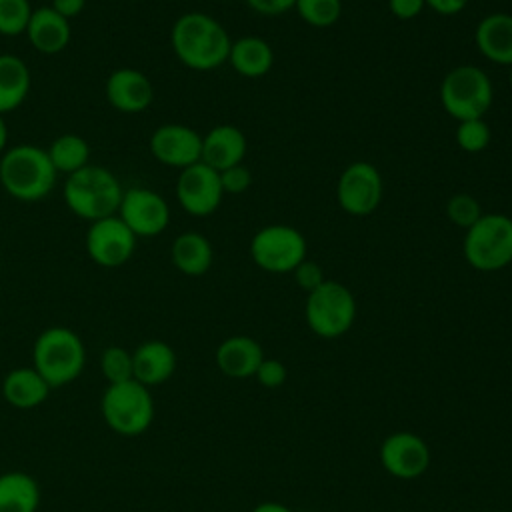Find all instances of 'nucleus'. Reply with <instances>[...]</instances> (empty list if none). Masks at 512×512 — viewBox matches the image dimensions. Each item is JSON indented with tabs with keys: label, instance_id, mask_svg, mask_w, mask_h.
Masks as SVG:
<instances>
[{
	"label": "nucleus",
	"instance_id": "nucleus-3",
	"mask_svg": "<svg viewBox=\"0 0 512 512\" xmlns=\"http://www.w3.org/2000/svg\"><path fill=\"white\" fill-rule=\"evenodd\" d=\"M124 188L116 174L100 164H88L64 180V204L68 210L90 222L118 212Z\"/></svg>",
	"mask_w": 512,
	"mask_h": 512
},
{
	"label": "nucleus",
	"instance_id": "nucleus-17",
	"mask_svg": "<svg viewBox=\"0 0 512 512\" xmlns=\"http://www.w3.org/2000/svg\"><path fill=\"white\" fill-rule=\"evenodd\" d=\"M248 152L246 134L232 124H218L202 134V158L216 172L242 164Z\"/></svg>",
	"mask_w": 512,
	"mask_h": 512
},
{
	"label": "nucleus",
	"instance_id": "nucleus-15",
	"mask_svg": "<svg viewBox=\"0 0 512 512\" xmlns=\"http://www.w3.org/2000/svg\"><path fill=\"white\" fill-rule=\"evenodd\" d=\"M150 154L164 166L188 168L202 158V134L178 122L158 126L148 140Z\"/></svg>",
	"mask_w": 512,
	"mask_h": 512
},
{
	"label": "nucleus",
	"instance_id": "nucleus-42",
	"mask_svg": "<svg viewBox=\"0 0 512 512\" xmlns=\"http://www.w3.org/2000/svg\"><path fill=\"white\" fill-rule=\"evenodd\" d=\"M508 84L512 88V66H508Z\"/></svg>",
	"mask_w": 512,
	"mask_h": 512
},
{
	"label": "nucleus",
	"instance_id": "nucleus-41",
	"mask_svg": "<svg viewBox=\"0 0 512 512\" xmlns=\"http://www.w3.org/2000/svg\"><path fill=\"white\" fill-rule=\"evenodd\" d=\"M6 148H8V126L4 122V116L0 114V156L4 154Z\"/></svg>",
	"mask_w": 512,
	"mask_h": 512
},
{
	"label": "nucleus",
	"instance_id": "nucleus-2",
	"mask_svg": "<svg viewBox=\"0 0 512 512\" xmlns=\"http://www.w3.org/2000/svg\"><path fill=\"white\" fill-rule=\"evenodd\" d=\"M54 170L46 148L36 144H16L0 156V186L20 202H38L56 186Z\"/></svg>",
	"mask_w": 512,
	"mask_h": 512
},
{
	"label": "nucleus",
	"instance_id": "nucleus-37",
	"mask_svg": "<svg viewBox=\"0 0 512 512\" xmlns=\"http://www.w3.org/2000/svg\"><path fill=\"white\" fill-rule=\"evenodd\" d=\"M424 8V0H388V10L398 20H414Z\"/></svg>",
	"mask_w": 512,
	"mask_h": 512
},
{
	"label": "nucleus",
	"instance_id": "nucleus-36",
	"mask_svg": "<svg viewBox=\"0 0 512 512\" xmlns=\"http://www.w3.org/2000/svg\"><path fill=\"white\" fill-rule=\"evenodd\" d=\"M246 6L262 16H280L294 10L296 0H244Z\"/></svg>",
	"mask_w": 512,
	"mask_h": 512
},
{
	"label": "nucleus",
	"instance_id": "nucleus-5",
	"mask_svg": "<svg viewBox=\"0 0 512 512\" xmlns=\"http://www.w3.org/2000/svg\"><path fill=\"white\" fill-rule=\"evenodd\" d=\"M462 254L478 272H498L512 264V216L482 214L462 238Z\"/></svg>",
	"mask_w": 512,
	"mask_h": 512
},
{
	"label": "nucleus",
	"instance_id": "nucleus-25",
	"mask_svg": "<svg viewBox=\"0 0 512 512\" xmlns=\"http://www.w3.org/2000/svg\"><path fill=\"white\" fill-rule=\"evenodd\" d=\"M32 88L28 64L10 52L0 54V114H8L24 104Z\"/></svg>",
	"mask_w": 512,
	"mask_h": 512
},
{
	"label": "nucleus",
	"instance_id": "nucleus-28",
	"mask_svg": "<svg viewBox=\"0 0 512 512\" xmlns=\"http://www.w3.org/2000/svg\"><path fill=\"white\" fill-rule=\"evenodd\" d=\"M294 10L312 28H330L342 16V0H296Z\"/></svg>",
	"mask_w": 512,
	"mask_h": 512
},
{
	"label": "nucleus",
	"instance_id": "nucleus-19",
	"mask_svg": "<svg viewBox=\"0 0 512 512\" xmlns=\"http://www.w3.org/2000/svg\"><path fill=\"white\" fill-rule=\"evenodd\" d=\"M24 34L36 52L54 56L70 44L72 28L70 20L60 16L50 6H38L32 10Z\"/></svg>",
	"mask_w": 512,
	"mask_h": 512
},
{
	"label": "nucleus",
	"instance_id": "nucleus-11",
	"mask_svg": "<svg viewBox=\"0 0 512 512\" xmlns=\"http://www.w3.org/2000/svg\"><path fill=\"white\" fill-rule=\"evenodd\" d=\"M116 216L136 238L160 236L170 224V206L162 194L144 186L124 188Z\"/></svg>",
	"mask_w": 512,
	"mask_h": 512
},
{
	"label": "nucleus",
	"instance_id": "nucleus-7",
	"mask_svg": "<svg viewBox=\"0 0 512 512\" xmlns=\"http://www.w3.org/2000/svg\"><path fill=\"white\" fill-rule=\"evenodd\" d=\"M100 412L106 426L120 436H140L154 420L150 388L136 380L108 384L100 398Z\"/></svg>",
	"mask_w": 512,
	"mask_h": 512
},
{
	"label": "nucleus",
	"instance_id": "nucleus-21",
	"mask_svg": "<svg viewBox=\"0 0 512 512\" xmlns=\"http://www.w3.org/2000/svg\"><path fill=\"white\" fill-rule=\"evenodd\" d=\"M214 358L222 374L230 378H250L264 360V350L252 336L236 334L218 344Z\"/></svg>",
	"mask_w": 512,
	"mask_h": 512
},
{
	"label": "nucleus",
	"instance_id": "nucleus-30",
	"mask_svg": "<svg viewBox=\"0 0 512 512\" xmlns=\"http://www.w3.org/2000/svg\"><path fill=\"white\" fill-rule=\"evenodd\" d=\"M454 138H456V144H458L460 150H464L468 154H478V152L488 148L490 138H492V130H490V126L484 118L462 120V122L456 124Z\"/></svg>",
	"mask_w": 512,
	"mask_h": 512
},
{
	"label": "nucleus",
	"instance_id": "nucleus-1",
	"mask_svg": "<svg viewBox=\"0 0 512 512\" xmlns=\"http://www.w3.org/2000/svg\"><path fill=\"white\" fill-rule=\"evenodd\" d=\"M232 38L226 28L206 12H184L170 28L174 56L190 70L208 72L228 62Z\"/></svg>",
	"mask_w": 512,
	"mask_h": 512
},
{
	"label": "nucleus",
	"instance_id": "nucleus-10",
	"mask_svg": "<svg viewBox=\"0 0 512 512\" xmlns=\"http://www.w3.org/2000/svg\"><path fill=\"white\" fill-rule=\"evenodd\" d=\"M382 194V174L372 162H350L338 176L336 202L350 216H370L380 206Z\"/></svg>",
	"mask_w": 512,
	"mask_h": 512
},
{
	"label": "nucleus",
	"instance_id": "nucleus-6",
	"mask_svg": "<svg viewBox=\"0 0 512 512\" xmlns=\"http://www.w3.org/2000/svg\"><path fill=\"white\" fill-rule=\"evenodd\" d=\"M440 104L444 112L462 122L484 118L494 100L490 76L474 64H460L448 70L440 82Z\"/></svg>",
	"mask_w": 512,
	"mask_h": 512
},
{
	"label": "nucleus",
	"instance_id": "nucleus-29",
	"mask_svg": "<svg viewBox=\"0 0 512 512\" xmlns=\"http://www.w3.org/2000/svg\"><path fill=\"white\" fill-rule=\"evenodd\" d=\"M100 370L108 384H120L126 380H134L132 370V352L124 346H108L100 354Z\"/></svg>",
	"mask_w": 512,
	"mask_h": 512
},
{
	"label": "nucleus",
	"instance_id": "nucleus-27",
	"mask_svg": "<svg viewBox=\"0 0 512 512\" xmlns=\"http://www.w3.org/2000/svg\"><path fill=\"white\" fill-rule=\"evenodd\" d=\"M46 152L58 176H70L90 164V146L80 134L66 132L56 136L46 148Z\"/></svg>",
	"mask_w": 512,
	"mask_h": 512
},
{
	"label": "nucleus",
	"instance_id": "nucleus-20",
	"mask_svg": "<svg viewBox=\"0 0 512 512\" xmlns=\"http://www.w3.org/2000/svg\"><path fill=\"white\" fill-rule=\"evenodd\" d=\"M474 44L488 62L512 66V14L492 12L480 18L474 30Z\"/></svg>",
	"mask_w": 512,
	"mask_h": 512
},
{
	"label": "nucleus",
	"instance_id": "nucleus-35",
	"mask_svg": "<svg viewBox=\"0 0 512 512\" xmlns=\"http://www.w3.org/2000/svg\"><path fill=\"white\" fill-rule=\"evenodd\" d=\"M254 378L258 380V384H262L264 388H280L286 378H288V372H286V366L276 360V358H264L254 374Z\"/></svg>",
	"mask_w": 512,
	"mask_h": 512
},
{
	"label": "nucleus",
	"instance_id": "nucleus-38",
	"mask_svg": "<svg viewBox=\"0 0 512 512\" xmlns=\"http://www.w3.org/2000/svg\"><path fill=\"white\" fill-rule=\"evenodd\" d=\"M470 0H424L426 8H430L432 12L440 14V16H456L460 14Z\"/></svg>",
	"mask_w": 512,
	"mask_h": 512
},
{
	"label": "nucleus",
	"instance_id": "nucleus-26",
	"mask_svg": "<svg viewBox=\"0 0 512 512\" xmlns=\"http://www.w3.org/2000/svg\"><path fill=\"white\" fill-rule=\"evenodd\" d=\"M40 486L34 476L12 470L0 474V512H36Z\"/></svg>",
	"mask_w": 512,
	"mask_h": 512
},
{
	"label": "nucleus",
	"instance_id": "nucleus-39",
	"mask_svg": "<svg viewBox=\"0 0 512 512\" xmlns=\"http://www.w3.org/2000/svg\"><path fill=\"white\" fill-rule=\"evenodd\" d=\"M86 6V0H52L50 8L56 10L60 16H64L66 20L76 18L78 14H82Z\"/></svg>",
	"mask_w": 512,
	"mask_h": 512
},
{
	"label": "nucleus",
	"instance_id": "nucleus-33",
	"mask_svg": "<svg viewBox=\"0 0 512 512\" xmlns=\"http://www.w3.org/2000/svg\"><path fill=\"white\" fill-rule=\"evenodd\" d=\"M220 184L224 194H242L252 184V174L244 164H236L220 172Z\"/></svg>",
	"mask_w": 512,
	"mask_h": 512
},
{
	"label": "nucleus",
	"instance_id": "nucleus-4",
	"mask_svg": "<svg viewBox=\"0 0 512 512\" xmlns=\"http://www.w3.org/2000/svg\"><path fill=\"white\" fill-rule=\"evenodd\" d=\"M32 366L50 388H62L74 382L86 366L82 338L66 326H50L42 330L32 346Z\"/></svg>",
	"mask_w": 512,
	"mask_h": 512
},
{
	"label": "nucleus",
	"instance_id": "nucleus-23",
	"mask_svg": "<svg viewBox=\"0 0 512 512\" xmlns=\"http://www.w3.org/2000/svg\"><path fill=\"white\" fill-rule=\"evenodd\" d=\"M170 260L184 276H202L214 262L212 242L196 230H186L174 238L170 246Z\"/></svg>",
	"mask_w": 512,
	"mask_h": 512
},
{
	"label": "nucleus",
	"instance_id": "nucleus-9",
	"mask_svg": "<svg viewBox=\"0 0 512 512\" xmlns=\"http://www.w3.org/2000/svg\"><path fill=\"white\" fill-rule=\"evenodd\" d=\"M252 262L270 274H292L306 260L308 242L290 224H268L254 232L248 246Z\"/></svg>",
	"mask_w": 512,
	"mask_h": 512
},
{
	"label": "nucleus",
	"instance_id": "nucleus-32",
	"mask_svg": "<svg viewBox=\"0 0 512 512\" xmlns=\"http://www.w3.org/2000/svg\"><path fill=\"white\" fill-rule=\"evenodd\" d=\"M482 214H484L482 206H480V202L472 194L458 192V194L450 196L448 202H446V216H448V220L454 226L462 228V230H468Z\"/></svg>",
	"mask_w": 512,
	"mask_h": 512
},
{
	"label": "nucleus",
	"instance_id": "nucleus-16",
	"mask_svg": "<svg viewBox=\"0 0 512 512\" xmlns=\"http://www.w3.org/2000/svg\"><path fill=\"white\" fill-rule=\"evenodd\" d=\"M106 102L122 114H140L150 108L154 100V86L150 78L138 68H116L104 82Z\"/></svg>",
	"mask_w": 512,
	"mask_h": 512
},
{
	"label": "nucleus",
	"instance_id": "nucleus-24",
	"mask_svg": "<svg viewBox=\"0 0 512 512\" xmlns=\"http://www.w3.org/2000/svg\"><path fill=\"white\" fill-rule=\"evenodd\" d=\"M50 390L52 388L34 366L14 368L2 380L4 400L18 410H30L40 406L48 398Z\"/></svg>",
	"mask_w": 512,
	"mask_h": 512
},
{
	"label": "nucleus",
	"instance_id": "nucleus-34",
	"mask_svg": "<svg viewBox=\"0 0 512 512\" xmlns=\"http://www.w3.org/2000/svg\"><path fill=\"white\" fill-rule=\"evenodd\" d=\"M292 276H294L296 284H298L306 294L312 292L314 288H318V286L326 280L322 266H320L318 262H314V260H308V258L302 260V262L294 268Z\"/></svg>",
	"mask_w": 512,
	"mask_h": 512
},
{
	"label": "nucleus",
	"instance_id": "nucleus-8",
	"mask_svg": "<svg viewBox=\"0 0 512 512\" xmlns=\"http://www.w3.org/2000/svg\"><path fill=\"white\" fill-rule=\"evenodd\" d=\"M356 298L348 286L338 280H324L306 294L304 318L308 328L326 340L344 336L356 320Z\"/></svg>",
	"mask_w": 512,
	"mask_h": 512
},
{
	"label": "nucleus",
	"instance_id": "nucleus-18",
	"mask_svg": "<svg viewBox=\"0 0 512 512\" xmlns=\"http://www.w3.org/2000/svg\"><path fill=\"white\" fill-rule=\"evenodd\" d=\"M176 352L164 340H146L132 350L134 380L146 388L160 386L176 372Z\"/></svg>",
	"mask_w": 512,
	"mask_h": 512
},
{
	"label": "nucleus",
	"instance_id": "nucleus-12",
	"mask_svg": "<svg viewBox=\"0 0 512 512\" xmlns=\"http://www.w3.org/2000/svg\"><path fill=\"white\" fill-rule=\"evenodd\" d=\"M136 242L134 232L116 214L90 222L84 238L88 258L102 268L124 266L134 256Z\"/></svg>",
	"mask_w": 512,
	"mask_h": 512
},
{
	"label": "nucleus",
	"instance_id": "nucleus-31",
	"mask_svg": "<svg viewBox=\"0 0 512 512\" xmlns=\"http://www.w3.org/2000/svg\"><path fill=\"white\" fill-rule=\"evenodd\" d=\"M30 0H0V34L18 36L26 32L32 16Z\"/></svg>",
	"mask_w": 512,
	"mask_h": 512
},
{
	"label": "nucleus",
	"instance_id": "nucleus-22",
	"mask_svg": "<svg viewBox=\"0 0 512 512\" xmlns=\"http://www.w3.org/2000/svg\"><path fill=\"white\" fill-rule=\"evenodd\" d=\"M228 64L242 78H262L274 66V50L262 36H240L232 40Z\"/></svg>",
	"mask_w": 512,
	"mask_h": 512
},
{
	"label": "nucleus",
	"instance_id": "nucleus-13",
	"mask_svg": "<svg viewBox=\"0 0 512 512\" xmlns=\"http://www.w3.org/2000/svg\"><path fill=\"white\" fill-rule=\"evenodd\" d=\"M224 198L220 172L204 162L182 168L176 180V200L184 212L196 218L210 216Z\"/></svg>",
	"mask_w": 512,
	"mask_h": 512
},
{
	"label": "nucleus",
	"instance_id": "nucleus-14",
	"mask_svg": "<svg viewBox=\"0 0 512 512\" xmlns=\"http://www.w3.org/2000/svg\"><path fill=\"white\" fill-rule=\"evenodd\" d=\"M380 464L384 470L400 480L422 476L430 466V448L414 432H392L380 444Z\"/></svg>",
	"mask_w": 512,
	"mask_h": 512
},
{
	"label": "nucleus",
	"instance_id": "nucleus-40",
	"mask_svg": "<svg viewBox=\"0 0 512 512\" xmlns=\"http://www.w3.org/2000/svg\"><path fill=\"white\" fill-rule=\"evenodd\" d=\"M252 512H292V510L280 502H260L258 506L252 508Z\"/></svg>",
	"mask_w": 512,
	"mask_h": 512
}]
</instances>
